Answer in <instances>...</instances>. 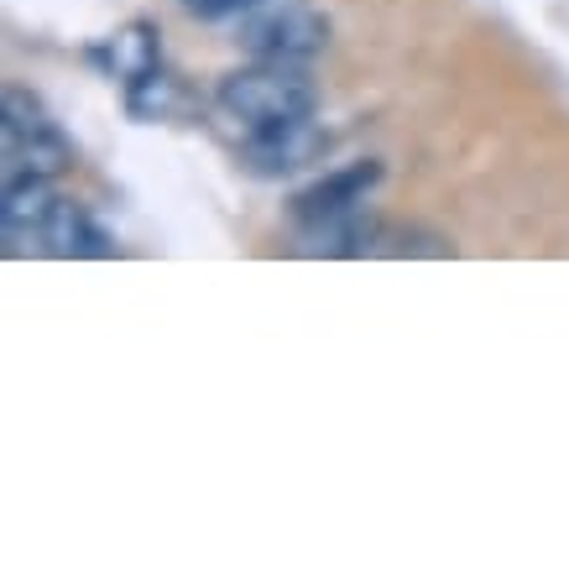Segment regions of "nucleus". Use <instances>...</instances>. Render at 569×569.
Listing matches in <instances>:
<instances>
[{"label":"nucleus","mask_w":569,"mask_h":569,"mask_svg":"<svg viewBox=\"0 0 569 569\" xmlns=\"http://www.w3.org/2000/svg\"><path fill=\"white\" fill-rule=\"evenodd\" d=\"M214 100H220L230 121H241V131H267V126H288L313 116L319 89L303 73V63H267V58H257L251 69L224 73Z\"/></svg>","instance_id":"nucleus-1"},{"label":"nucleus","mask_w":569,"mask_h":569,"mask_svg":"<svg viewBox=\"0 0 569 569\" xmlns=\"http://www.w3.org/2000/svg\"><path fill=\"white\" fill-rule=\"evenodd\" d=\"M0 147H6V178H58L73 168L69 137L58 131L48 104L27 94V89H6V100H0Z\"/></svg>","instance_id":"nucleus-2"},{"label":"nucleus","mask_w":569,"mask_h":569,"mask_svg":"<svg viewBox=\"0 0 569 569\" xmlns=\"http://www.w3.org/2000/svg\"><path fill=\"white\" fill-rule=\"evenodd\" d=\"M236 42L267 63H313L329 48V21L298 0H267L236 21Z\"/></svg>","instance_id":"nucleus-3"},{"label":"nucleus","mask_w":569,"mask_h":569,"mask_svg":"<svg viewBox=\"0 0 569 569\" xmlns=\"http://www.w3.org/2000/svg\"><path fill=\"white\" fill-rule=\"evenodd\" d=\"M329 147V131L313 116L303 121H288V126H267V131H246V168L261 178H282V173H298V168H309L313 157Z\"/></svg>","instance_id":"nucleus-4"},{"label":"nucleus","mask_w":569,"mask_h":569,"mask_svg":"<svg viewBox=\"0 0 569 569\" xmlns=\"http://www.w3.org/2000/svg\"><path fill=\"white\" fill-rule=\"evenodd\" d=\"M381 236V220L371 209H346V214H325V220L298 224V257H371Z\"/></svg>","instance_id":"nucleus-5"},{"label":"nucleus","mask_w":569,"mask_h":569,"mask_svg":"<svg viewBox=\"0 0 569 569\" xmlns=\"http://www.w3.org/2000/svg\"><path fill=\"white\" fill-rule=\"evenodd\" d=\"M52 204H58L52 178H37V173L6 178V193H0L6 246H11V251H37V236H42V220L52 214Z\"/></svg>","instance_id":"nucleus-6"},{"label":"nucleus","mask_w":569,"mask_h":569,"mask_svg":"<svg viewBox=\"0 0 569 569\" xmlns=\"http://www.w3.org/2000/svg\"><path fill=\"white\" fill-rule=\"evenodd\" d=\"M381 183V162H350L340 173L319 178L313 189H303L293 199V220L309 224V220H325V214H346V209H361L371 199V189Z\"/></svg>","instance_id":"nucleus-7"},{"label":"nucleus","mask_w":569,"mask_h":569,"mask_svg":"<svg viewBox=\"0 0 569 569\" xmlns=\"http://www.w3.org/2000/svg\"><path fill=\"white\" fill-rule=\"evenodd\" d=\"M37 251L42 257H116V241L104 236L94 214L73 199H58L52 214L42 220V236H37Z\"/></svg>","instance_id":"nucleus-8"},{"label":"nucleus","mask_w":569,"mask_h":569,"mask_svg":"<svg viewBox=\"0 0 569 569\" xmlns=\"http://www.w3.org/2000/svg\"><path fill=\"white\" fill-rule=\"evenodd\" d=\"M104 58H110V73H116V79H126L131 89L147 84V79H152V73L162 69L157 27H152V21H126L121 32L110 37V48H104Z\"/></svg>","instance_id":"nucleus-9"},{"label":"nucleus","mask_w":569,"mask_h":569,"mask_svg":"<svg viewBox=\"0 0 569 569\" xmlns=\"http://www.w3.org/2000/svg\"><path fill=\"white\" fill-rule=\"evenodd\" d=\"M178 6L199 21H241V17H251L257 6H267V0H178Z\"/></svg>","instance_id":"nucleus-10"}]
</instances>
